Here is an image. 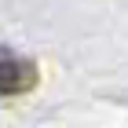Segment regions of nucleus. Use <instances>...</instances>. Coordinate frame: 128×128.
Listing matches in <instances>:
<instances>
[{
	"mask_svg": "<svg viewBox=\"0 0 128 128\" xmlns=\"http://www.w3.org/2000/svg\"><path fill=\"white\" fill-rule=\"evenodd\" d=\"M40 80V70L33 59L11 48H0V95H26Z\"/></svg>",
	"mask_w": 128,
	"mask_h": 128,
	"instance_id": "obj_1",
	"label": "nucleus"
}]
</instances>
